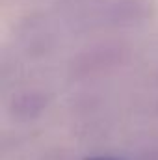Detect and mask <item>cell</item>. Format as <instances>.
<instances>
[{
  "instance_id": "cell-1",
  "label": "cell",
  "mask_w": 158,
  "mask_h": 160,
  "mask_svg": "<svg viewBox=\"0 0 158 160\" xmlns=\"http://www.w3.org/2000/svg\"><path fill=\"white\" fill-rule=\"evenodd\" d=\"M87 160H117V158H110V157H95V158H87Z\"/></svg>"
}]
</instances>
